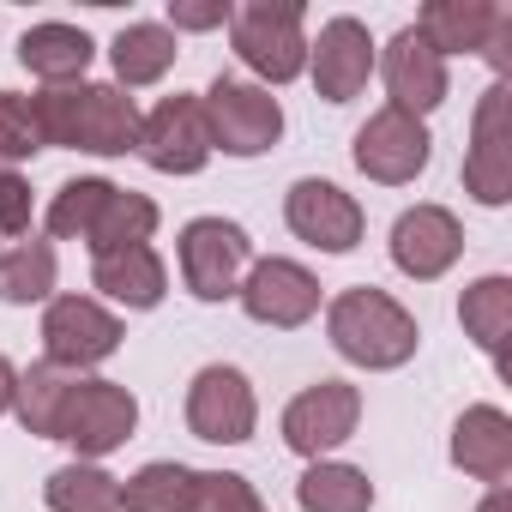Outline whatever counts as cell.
Wrapping results in <instances>:
<instances>
[{
    "instance_id": "31",
    "label": "cell",
    "mask_w": 512,
    "mask_h": 512,
    "mask_svg": "<svg viewBox=\"0 0 512 512\" xmlns=\"http://www.w3.org/2000/svg\"><path fill=\"white\" fill-rule=\"evenodd\" d=\"M43 151V127H37V103L19 91H0V163H25Z\"/></svg>"
},
{
    "instance_id": "1",
    "label": "cell",
    "mask_w": 512,
    "mask_h": 512,
    "mask_svg": "<svg viewBox=\"0 0 512 512\" xmlns=\"http://www.w3.org/2000/svg\"><path fill=\"white\" fill-rule=\"evenodd\" d=\"M37 127L43 145H67V151H91V157H127L139 139V103L121 85H61V91H37Z\"/></svg>"
},
{
    "instance_id": "19",
    "label": "cell",
    "mask_w": 512,
    "mask_h": 512,
    "mask_svg": "<svg viewBox=\"0 0 512 512\" xmlns=\"http://www.w3.org/2000/svg\"><path fill=\"white\" fill-rule=\"evenodd\" d=\"M452 464L488 488H500L512 476V416L500 404H470L452 422Z\"/></svg>"
},
{
    "instance_id": "15",
    "label": "cell",
    "mask_w": 512,
    "mask_h": 512,
    "mask_svg": "<svg viewBox=\"0 0 512 512\" xmlns=\"http://www.w3.org/2000/svg\"><path fill=\"white\" fill-rule=\"evenodd\" d=\"M464 193L476 205H506L512 199V139H506V79H494L476 103L470 121V151H464Z\"/></svg>"
},
{
    "instance_id": "30",
    "label": "cell",
    "mask_w": 512,
    "mask_h": 512,
    "mask_svg": "<svg viewBox=\"0 0 512 512\" xmlns=\"http://www.w3.org/2000/svg\"><path fill=\"white\" fill-rule=\"evenodd\" d=\"M109 193H115V181H103V175H79V181H67V187L49 199V217H43L49 235H61V241H85L91 223L103 217Z\"/></svg>"
},
{
    "instance_id": "34",
    "label": "cell",
    "mask_w": 512,
    "mask_h": 512,
    "mask_svg": "<svg viewBox=\"0 0 512 512\" xmlns=\"http://www.w3.org/2000/svg\"><path fill=\"white\" fill-rule=\"evenodd\" d=\"M229 0H169V31H217L229 25Z\"/></svg>"
},
{
    "instance_id": "20",
    "label": "cell",
    "mask_w": 512,
    "mask_h": 512,
    "mask_svg": "<svg viewBox=\"0 0 512 512\" xmlns=\"http://www.w3.org/2000/svg\"><path fill=\"white\" fill-rule=\"evenodd\" d=\"M500 19H506L500 0H428L410 31L446 61V55H482Z\"/></svg>"
},
{
    "instance_id": "33",
    "label": "cell",
    "mask_w": 512,
    "mask_h": 512,
    "mask_svg": "<svg viewBox=\"0 0 512 512\" xmlns=\"http://www.w3.org/2000/svg\"><path fill=\"white\" fill-rule=\"evenodd\" d=\"M25 229H31V181L0 163V235L25 241Z\"/></svg>"
},
{
    "instance_id": "22",
    "label": "cell",
    "mask_w": 512,
    "mask_h": 512,
    "mask_svg": "<svg viewBox=\"0 0 512 512\" xmlns=\"http://www.w3.org/2000/svg\"><path fill=\"white\" fill-rule=\"evenodd\" d=\"M458 320H464V338L506 374V332H512V278L506 272H488L476 278L464 296H458Z\"/></svg>"
},
{
    "instance_id": "14",
    "label": "cell",
    "mask_w": 512,
    "mask_h": 512,
    "mask_svg": "<svg viewBox=\"0 0 512 512\" xmlns=\"http://www.w3.org/2000/svg\"><path fill=\"white\" fill-rule=\"evenodd\" d=\"M284 223L296 241L320 247V253H350L368 229L356 193H344L338 181H320V175H302L290 193H284Z\"/></svg>"
},
{
    "instance_id": "9",
    "label": "cell",
    "mask_w": 512,
    "mask_h": 512,
    "mask_svg": "<svg viewBox=\"0 0 512 512\" xmlns=\"http://www.w3.org/2000/svg\"><path fill=\"white\" fill-rule=\"evenodd\" d=\"M356 422H362V392L350 380H314V386H302L284 404V422L278 428H284V446L314 464V458L338 452L356 434Z\"/></svg>"
},
{
    "instance_id": "16",
    "label": "cell",
    "mask_w": 512,
    "mask_h": 512,
    "mask_svg": "<svg viewBox=\"0 0 512 512\" xmlns=\"http://www.w3.org/2000/svg\"><path fill=\"white\" fill-rule=\"evenodd\" d=\"M464 253V223L446 211V205H410L398 223H392V266L410 278V284H434L458 266Z\"/></svg>"
},
{
    "instance_id": "21",
    "label": "cell",
    "mask_w": 512,
    "mask_h": 512,
    "mask_svg": "<svg viewBox=\"0 0 512 512\" xmlns=\"http://www.w3.org/2000/svg\"><path fill=\"white\" fill-rule=\"evenodd\" d=\"M91 55H97V43H91L79 25H61V19L31 25V31L19 37V67H31L49 91L79 85V79H85V67H91Z\"/></svg>"
},
{
    "instance_id": "10",
    "label": "cell",
    "mask_w": 512,
    "mask_h": 512,
    "mask_svg": "<svg viewBox=\"0 0 512 512\" xmlns=\"http://www.w3.org/2000/svg\"><path fill=\"white\" fill-rule=\"evenodd\" d=\"M350 157H356V169H362L368 181H380V187H404V181H416V175L428 169L434 139H428V127H422L416 115H404V109L386 103V109H374V115L356 127Z\"/></svg>"
},
{
    "instance_id": "3",
    "label": "cell",
    "mask_w": 512,
    "mask_h": 512,
    "mask_svg": "<svg viewBox=\"0 0 512 512\" xmlns=\"http://www.w3.org/2000/svg\"><path fill=\"white\" fill-rule=\"evenodd\" d=\"M229 43L241 55V67L272 85H290L308 73V25L296 0H247V7L229 13Z\"/></svg>"
},
{
    "instance_id": "6",
    "label": "cell",
    "mask_w": 512,
    "mask_h": 512,
    "mask_svg": "<svg viewBox=\"0 0 512 512\" xmlns=\"http://www.w3.org/2000/svg\"><path fill=\"white\" fill-rule=\"evenodd\" d=\"M175 253H181V278L199 302H229L253 266V241L235 217H193L181 223L175 235Z\"/></svg>"
},
{
    "instance_id": "23",
    "label": "cell",
    "mask_w": 512,
    "mask_h": 512,
    "mask_svg": "<svg viewBox=\"0 0 512 512\" xmlns=\"http://www.w3.org/2000/svg\"><path fill=\"white\" fill-rule=\"evenodd\" d=\"M199 506V470L175 458H151L121 482V512H193Z\"/></svg>"
},
{
    "instance_id": "17",
    "label": "cell",
    "mask_w": 512,
    "mask_h": 512,
    "mask_svg": "<svg viewBox=\"0 0 512 512\" xmlns=\"http://www.w3.org/2000/svg\"><path fill=\"white\" fill-rule=\"evenodd\" d=\"M374 73L386 79V97H392V109H404V115H434L440 103H446V61L404 25L386 49H380V61H374Z\"/></svg>"
},
{
    "instance_id": "11",
    "label": "cell",
    "mask_w": 512,
    "mask_h": 512,
    "mask_svg": "<svg viewBox=\"0 0 512 512\" xmlns=\"http://www.w3.org/2000/svg\"><path fill=\"white\" fill-rule=\"evenodd\" d=\"M133 151H139L157 175H199V169L211 163V133H205L199 97L175 91V97H163L151 115H139Z\"/></svg>"
},
{
    "instance_id": "8",
    "label": "cell",
    "mask_w": 512,
    "mask_h": 512,
    "mask_svg": "<svg viewBox=\"0 0 512 512\" xmlns=\"http://www.w3.org/2000/svg\"><path fill=\"white\" fill-rule=\"evenodd\" d=\"M187 428H193V440H211V446H247L253 428H260L253 380L229 362L199 368L193 386H187Z\"/></svg>"
},
{
    "instance_id": "18",
    "label": "cell",
    "mask_w": 512,
    "mask_h": 512,
    "mask_svg": "<svg viewBox=\"0 0 512 512\" xmlns=\"http://www.w3.org/2000/svg\"><path fill=\"white\" fill-rule=\"evenodd\" d=\"M91 290L109 296L127 314H151L169 296V266H163V253L151 241L115 247V253H97V260H91Z\"/></svg>"
},
{
    "instance_id": "24",
    "label": "cell",
    "mask_w": 512,
    "mask_h": 512,
    "mask_svg": "<svg viewBox=\"0 0 512 512\" xmlns=\"http://www.w3.org/2000/svg\"><path fill=\"white\" fill-rule=\"evenodd\" d=\"M175 55H181V43H175V31L169 25H151V19H139V25H127L115 43H109V61H115V79H121V91H139V85H157L169 67H175Z\"/></svg>"
},
{
    "instance_id": "25",
    "label": "cell",
    "mask_w": 512,
    "mask_h": 512,
    "mask_svg": "<svg viewBox=\"0 0 512 512\" xmlns=\"http://www.w3.org/2000/svg\"><path fill=\"white\" fill-rule=\"evenodd\" d=\"M296 506L302 512H368L374 482H368V470H356L344 458H314L296 482Z\"/></svg>"
},
{
    "instance_id": "4",
    "label": "cell",
    "mask_w": 512,
    "mask_h": 512,
    "mask_svg": "<svg viewBox=\"0 0 512 512\" xmlns=\"http://www.w3.org/2000/svg\"><path fill=\"white\" fill-rule=\"evenodd\" d=\"M205 109V133H211V151L223 157H266L278 139H284V109L266 85L253 79H229L217 73L199 97Z\"/></svg>"
},
{
    "instance_id": "13",
    "label": "cell",
    "mask_w": 512,
    "mask_h": 512,
    "mask_svg": "<svg viewBox=\"0 0 512 512\" xmlns=\"http://www.w3.org/2000/svg\"><path fill=\"white\" fill-rule=\"evenodd\" d=\"M374 61H380V43H374L368 25L350 19V13L326 19L320 37L308 43V79H314V91H320L326 103H350V97H362L368 79H374Z\"/></svg>"
},
{
    "instance_id": "2",
    "label": "cell",
    "mask_w": 512,
    "mask_h": 512,
    "mask_svg": "<svg viewBox=\"0 0 512 512\" xmlns=\"http://www.w3.org/2000/svg\"><path fill=\"white\" fill-rule=\"evenodd\" d=\"M326 338L332 350L350 362V368H368V374H386V368H404L422 344V326L404 302H392L386 290L374 284H356V290H338L326 302Z\"/></svg>"
},
{
    "instance_id": "28",
    "label": "cell",
    "mask_w": 512,
    "mask_h": 512,
    "mask_svg": "<svg viewBox=\"0 0 512 512\" xmlns=\"http://www.w3.org/2000/svg\"><path fill=\"white\" fill-rule=\"evenodd\" d=\"M43 500H49V512H121V476H109L103 464L73 458V464L49 470Z\"/></svg>"
},
{
    "instance_id": "26",
    "label": "cell",
    "mask_w": 512,
    "mask_h": 512,
    "mask_svg": "<svg viewBox=\"0 0 512 512\" xmlns=\"http://www.w3.org/2000/svg\"><path fill=\"white\" fill-rule=\"evenodd\" d=\"M55 278H61V260L49 241H13L0 253V302L7 308H31V302H55Z\"/></svg>"
},
{
    "instance_id": "7",
    "label": "cell",
    "mask_w": 512,
    "mask_h": 512,
    "mask_svg": "<svg viewBox=\"0 0 512 512\" xmlns=\"http://www.w3.org/2000/svg\"><path fill=\"white\" fill-rule=\"evenodd\" d=\"M121 320L97 302V296H55L43 308V362L67 368V374H85L97 362H109L121 350Z\"/></svg>"
},
{
    "instance_id": "12",
    "label": "cell",
    "mask_w": 512,
    "mask_h": 512,
    "mask_svg": "<svg viewBox=\"0 0 512 512\" xmlns=\"http://www.w3.org/2000/svg\"><path fill=\"white\" fill-rule=\"evenodd\" d=\"M241 314L253 326H272V332H296L320 314V278L296 260H253L241 290H235Z\"/></svg>"
},
{
    "instance_id": "27",
    "label": "cell",
    "mask_w": 512,
    "mask_h": 512,
    "mask_svg": "<svg viewBox=\"0 0 512 512\" xmlns=\"http://www.w3.org/2000/svg\"><path fill=\"white\" fill-rule=\"evenodd\" d=\"M157 223H163L157 199H145V193H133V187H115L109 205H103V217L91 223L85 247H91V260H97V253H115V247H139V241L157 235Z\"/></svg>"
},
{
    "instance_id": "29",
    "label": "cell",
    "mask_w": 512,
    "mask_h": 512,
    "mask_svg": "<svg viewBox=\"0 0 512 512\" xmlns=\"http://www.w3.org/2000/svg\"><path fill=\"white\" fill-rule=\"evenodd\" d=\"M73 380H79V374H67V368H55V362H31V368H19L13 416L25 422V434L55 440V416H61V404H67Z\"/></svg>"
},
{
    "instance_id": "35",
    "label": "cell",
    "mask_w": 512,
    "mask_h": 512,
    "mask_svg": "<svg viewBox=\"0 0 512 512\" xmlns=\"http://www.w3.org/2000/svg\"><path fill=\"white\" fill-rule=\"evenodd\" d=\"M482 55H488V67H494V79H506V67H512V13L494 25V37H488Z\"/></svg>"
},
{
    "instance_id": "37",
    "label": "cell",
    "mask_w": 512,
    "mask_h": 512,
    "mask_svg": "<svg viewBox=\"0 0 512 512\" xmlns=\"http://www.w3.org/2000/svg\"><path fill=\"white\" fill-rule=\"evenodd\" d=\"M476 512H512V488H506V482H500V488H488V500H482Z\"/></svg>"
},
{
    "instance_id": "32",
    "label": "cell",
    "mask_w": 512,
    "mask_h": 512,
    "mask_svg": "<svg viewBox=\"0 0 512 512\" xmlns=\"http://www.w3.org/2000/svg\"><path fill=\"white\" fill-rule=\"evenodd\" d=\"M193 512H272V506L235 470H199V506Z\"/></svg>"
},
{
    "instance_id": "36",
    "label": "cell",
    "mask_w": 512,
    "mask_h": 512,
    "mask_svg": "<svg viewBox=\"0 0 512 512\" xmlns=\"http://www.w3.org/2000/svg\"><path fill=\"white\" fill-rule=\"evenodd\" d=\"M13 392H19V368H13L7 356H0V416L13 410Z\"/></svg>"
},
{
    "instance_id": "5",
    "label": "cell",
    "mask_w": 512,
    "mask_h": 512,
    "mask_svg": "<svg viewBox=\"0 0 512 512\" xmlns=\"http://www.w3.org/2000/svg\"><path fill=\"white\" fill-rule=\"evenodd\" d=\"M133 428H139V398L127 386H115V380H97V374H79L67 404H61V416H55V440L73 446L85 464H97L115 446H127Z\"/></svg>"
}]
</instances>
